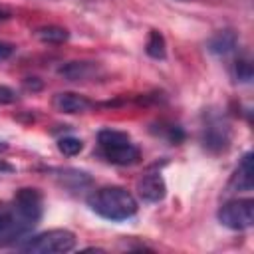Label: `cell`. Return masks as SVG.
<instances>
[{"label": "cell", "mask_w": 254, "mask_h": 254, "mask_svg": "<svg viewBox=\"0 0 254 254\" xmlns=\"http://www.w3.org/2000/svg\"><path fill=\"white\" fill-rule=\"evenodd\" d=\"M230 137H232L230 127L218 117H208L200 131V141H202L204 149L210 153L226 151L230 145Z\"/></svg>", "instance_id": "52a82bcc"}, {"label": "cell", "mask_w": 254, "mask_h": 254, "mask_svg": "<svg viewBox=\"0 0 254 254\" xmlns=\"http://www.w3.org/2000/svg\"><path fill=\"white\" fill-rule=\"evenodd\" d=\"M28 232L30 228L16 212L12 200H0V246H10Z\"/></svg>", "instance_id": "8992f818"}, {"label": "cell", "mask_w": 254, "mask_h": 254, "mask_svg": "<svg viewBox=\"0 0 254 254\" xmlns=\"http://www.w3.org/2000/svg\"><path fill=\"white\" fill-rule=\"evenodd\" d=\"M252 153H246L230 181L232 187L240 189V190H252Z\"/></svg>", "instance_id": "7c38bea8"}, {"label": "cell", "mask_w": 254, "mask_h": 254, "mask_svg": "<svg viewBox=\"0 0 254 254\" xmlns=\"http://www.w3.org/2000/svg\"><path fill=\"white\" fill-rule=\"evenodd\" d=\"M218 222L230 230H246L254 224V200L234 198L218 208Z\"/></svg>", "instance_id": "5b68a950"}, {"label": "cell", "mask_w": 254, "mask_h": 254, "mask_svg": "<svg viewBox=\"0 0 254 254\" xmlns=\"http://www.w3.org/2000/svg\"><path fill=\"white\" fill-rule=\"evenodd\" d=\"M87 206L99 214L101 218H107L111 222H121L131 218L139 204L137 198L123 187H101L93 190L87 196Z\"/></svg>", "instance_id": "6da1fadb"}, {"label": "cell", "mask_w": 254, "mask_h": 254, "mask_svg": "<svg viewBox=\"0 0 254 254\" xmlns=\"http://www.w3.org/2000/svg\"><path fill=\"white\" fill-rule=\"evenodd\" d=\"M4 173H14V165H10L4 159H0V175H4Z\"/></svg>", "instance_id": "7402d4cb"}, {"label": "cell", "mask_w": 254, "mask_h": 254, "mask_svg": "<svg viewBox=\"0 0 254 254\" xmlns=\"http://www.w3.org/2000/svg\"><path fill=\"white\" fill-rule=\"evenodd\" d=\"M36 38L40 40V42H44V44H64V42H67L69 40V32L65 30V28H62V26H54V24H50V26H42V28H38L36 30Z\"/></svg>", "instance_id": "4fadbf2b"}, {"label": "cell", "mask_w": 254, "mask_h": 254, "mask_svg": "<svg viewBox=\"0 0 254 254\" xmlns=\"http://www.w3.org/2000/svg\"><path fill=\"white\" fill-rule=\"evenodd\" d=\"M60 75H64L69 81H87L93 75H97V65L91 62H67L60 67Z\"/></svg>", "instance_id": "30bf717a"}, {"label": "cell", "mask_w": 254, "mask_h": 254, "mask_svg": "<svg viewBox=\"0 0 254 254\" xmlns=\"http://www.w3.org/2000/svg\"><path fill=\"white\" fill-rule=\"evenodd\" d=\"M58 149H60V153L65 155V157H75V155L81 153L83 141L77 139V137H71V135H69V137H62V139L58 141Z\"/></svg>", "instance_id": "9a60e30c"}, {"label": "cell", "mask_w": 254, "mask_h": 254, "mask_svg": "<svg viewBox=\"0 0 254 254\" xmlns=\"http://www.w3.org/2000/svg\"><path fill=\"white\" fill-rule=\"evenodd\" d=\"M52 107L60 113L75 115V113H87V111L95 109L97 103L81 93H75V91H60L52 97Z\"/></svg>", "instance_id": "ba28073f"}, {"label": "cell", "mask_w": 254, "mask_h": 254, "mask_svg": "<svg viewBox=\"0 0 254 254\" xmlns=\"http://www.w3.org/2000/svg\"><path fill=\"white\" fill-rule=\"evenodd\" d=\"M16 99H18V95H16V91H14L12 87L0 85V107H2V105H10V103H14Z\"/></svg>", "instance_id": "ac0fdd59"}, {"label": "cell", "mask_w": 254, "mask_h": 254, "mask_svg": "<svg viewBox=\"0 0 254 254\" xmlns=\"http://www.w3.org/2000/svg\"><path fill=\"white\" fill-rule=\"evenodd\" d=\"M161 129L157 131L161 137H165L169 143L173 145H179L183 139H185V131L179 127V125H159Z\"/></svg>", "instance_id": "2e32d148"}, {"label": "cell", "mask_w": 254, "mask_h": 254, "mask_svg": "<svg viewBox=\"0 0 254 254\" xmlns=\"http://www.w3.org/2000/svg\"><path fill=\"white\" fill-rule=\"evenodd\" d=\"M97 147H99V155L119 167H129L135 165L141 159V151L139 147L131 141V137L125 131H117V129H101L97 133Z\"/></svg>", "instance_id": "7a4b0ae2"}, {"label": "cell", "mask_w": 254, "mask_h": 254, "mask_svg": "<svg viewBox=\"0 0 254 254\" xmlns=\"http://www.w3.org/2000/svg\"><path fill=\"white\" fill-rule=\"evenodd\" d=\"M234 71H236V79L238 81H250L252 79V64L248 60H238L236 65H234Z\"/></svg>", "instance_id": "e0dca14e"}, {"label": "cell", "mask_w": 254, "mask_h": 254, "mask_svg": "<svg viewBox=\"0 0 254 254\" xmlns=\"http://www.w3.org/2000/svg\"><path fill=\"white\" fill-rule=\"evenodd\" d=\"M12 204H14L16 212L20 214V218L24 220V224L30 230L44 216V194L36 187H22V189H18L14 192V196H12Z\"/></svg>", "instance_id": "277c9868"}, {"label": "cell", "mask_w": 254, "mask_h": 254, "mask_svg": "<svg viewBox=\"0 0 254 254\" xmlns=\"http://www.w3.org/2000/svg\"><path fill=\"white\" fill-rule=\"evenodd\" d=\"M4 151H8V143L6 141H0V153H4Z\"/></svg>", "instance_id": "603a6c76"}, {"label": "cell", "mask_w": 254, "mask_h": 254, "mask_svg": "<svg viewBox=\"0 0 254 254\" xmlns=\"http://www.w3.org/2000/svg\"><path fill=\"white\" fill-rule=\"evenodd\" d=\"M10 18H12V10H10L8 6H2V4H0V22L10 20Z\"/></svg>", "instance_id": "44dd1931"}, {"label": "cell", "mask_w": 254, "mask_h": 254, "mask_svg": "<svg viewBox=\"0 0 254 254\" xmlns=\"http://www.w3.org/2000/svg\"><path fill=\"white\" fill-rule=\"evenodd\" d=\"M22 85H24V89H28V91H40V89L44 87L42 79H38V77H26V79L22 81Z\"/></svg>", "instance_id": "d6986e66"}, {"label": "cell", "mask_w": 254, "mask_h": 254, "mask_svg": "<svg viewBox=\"0 0 254 254\" xmlns=\"http://www.w3.org/2000/svg\"><path fill=\"white\" fill-rule=\"evenodd\" d=\"M12 54H14V46L8 44V42H2V40H0V62L8 60Z\"/></svg>", "instance_id": "ffe728a7"}, {"label": "cell", "mask_w": 254, "mask_h": 254, "mask_svg": "<svg viewBox=\"0 0 254 254\" xmlns=\"http://www.w3.org/2000/svg\"><path fill=\"white\" fill-rule=\"evenodd\" d=\"M145 52L153 60H163L167 56V42H165V36L159 30L149 32L147 42H145Z\"/></svg>", "instance_id": "5bb4252c"}, {"label": "cell", "mask_w": 254, "mask_h": 254, "mask_svg": "<svg viewBox=\"0 0 254 254\" xmlns=\"http://www.w3.org/2000/svg\"><path fill=\"white\" fill-rule=\"evenodd\" d=\"M236 44H238L236 34L230 32V30H222V32L214 34V36L208 40L206 46H208V52H212V54H216V56H226V54L234 52Z\"/></svg>", "instance_id": "8fae6325"}, {"label": "cell", "mask_w": 254, "mask_h": 254, "mask_svg": "<svg viewBox=\"0 0 254 254\" xmlns=\"http://www.w3.org/2000/svg\"><path fill=\"white\" fill-rule=\"evenodd\" d=\"M75 244H77V238L71 230L52 228L28 238L24 244H20V250L30 254H64V252H71Z\"/></svg>", "instance_id": "3957f363"}, {"label": "cell", "mask_w": 254, "mask_h": 254, "mask_svg": "<svg viewBox=\"0 0 254 254\" xmlns=\"http://www.w3.org/2000/svg\"><path fill=\"white\" fill-rule=\"evenodd\" d=\"M137 194L145 202H161L167 196V183L161 173H145L137 181Z\"/></svg>", "instance_id": "9c48e42d"}]
</instances>
